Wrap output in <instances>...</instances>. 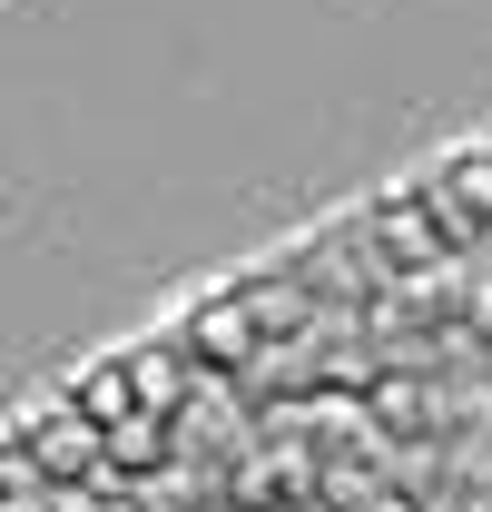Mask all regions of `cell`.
Segmentation results:
<instances>
[{
  "label": "cell",
  "mask_w": 492,
  "mask_h": 512,
  "mask_svg": "<svg viewBox=\"0 0 492 512\" xmlns=\"http://www.w3.org/2000/svg\"><path fill=\"white\" fill-rule=\"evenodd\" d=\"M99 453H109V463H158V414H119Z\"/></svg>",
  "instance_id": "cell-3"
},
{
  "label": "cell",
  "mask_w": 492,
  "mask_h": 512,
  "mask_svg": "<svg viewBox=\"0 0 492 512\" xmlns=\"http://www.w3.org/2000/svg\"><path fill=\"white\" fill-rule=\"evenodd\" d=\"M384 237H394L404 256H424V247H433V217H424V207H394V217H384Z\"/></svg>",
  "instance_id": "cell-5"
},
{
  "label": "cell",
  "mask_w": 492,
  "mask_h": 512,
  "mask_svg": "<svg viewBox=\"0 0 492 512\" xmlns=\"http://www.w3.org/2000/svg\"><path fill=\"white\" fill-rule=\"evenodd\" d=\"M424 217L443 227V237H473V227H492V148H473L463 168H443V178H433Z\"/></svg>",
  "instance_id": "cell-1"
},
{
  "label": "cell",
  "mask_w": 492,
  "mask_h": 512,
  "mask_svg": "<svg viewBox=\"0 0 492 512\" xmlns=\"http://www.w3.org/2000/svg\"><path fill=\"white\" fill-rule=\"evenodd\" d=\"M20 463H40V473H89V463H99V424H89V414H50V424L20 444Z\"/></svg>",
  "instance_id": "cell-2"
},
{
  "label": "cell",
  "mask_w": 492,
  "mask_h": 512,
  "mask_svg": "<svg viewBox=\"0 0 492 512\" xmlns=\"http://www.w3.org/2000/svg\"><path fill=\"white\" fill-rule=\"evenodd\" d=\"M197 345H227V355H246V316H237V306H207V316H197Z\"/></svg>",
  "instance_id": "cell-4"
}]
</instances>
